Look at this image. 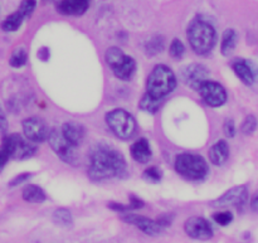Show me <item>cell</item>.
Returning a JSON list of instances; mask_svg holds the SVG:
<instances>
[{
	"label": "cell",
	"mask_w": 258,
	"mask_h": 243,
	"mask_svg": "<svg viewBox=\"0 0 258 243\" xmlns=\"http://www.w3.org/2000/svg\"><path fill=\"white\" fill-rule=\"evenodd\" d=\"M23 133H24L25 138L32 143H43L47 140L49 130L47 128V124L42 120L40 117H28L22 123Z\"/></svg>",
	"instance_id": "cell-12"
},
{
	"label": "cell",
	"mask_w": 258,
	"mask_h": 243,
	"mask_svg": "<svg viewBox=\"0 0 258 243\" xmlns=\"http://www.w3.org/2000/svg\"><path fill=\"white\" fill-rule=\"evenodd\" d=\"M30 178V174L29 173H24V174H19V175L15 176L14 179H12L9 183V187H17V186H20L22 183H24L27 179Z\"/></svg>",
	"instance_id": "cell-33"
},
{
	"label": "cell",
	"mask_w": 258,
	"mask_h": 243,
	"mask_svg": "<svg viewBox=\"0 0 258 243\" xmlns=\"http://www.w3.org/2000/svg\"><path fill=\"white\" fill-rule=\"evenodd\" d=\"M143 178L148 183H159L163 179V171L156 166H150V168L145 169V171L143 173Z\"/></svg>",
	"instance_id": "cell-27"
},
{
	"label": "cell",
	"mask_w": 258,
	"mask_h": 243,
	"mask_svg": "<svg viewBox=\"0 0 258 243\" xmlns=\"http://www.w3.org/2000/svg\"><path fill=\"white\" fill-rule=\"evenodd\" d=\"M173 218H174L173 216H169V214H164V216H161L160 218L156 219V222H158V223L160 224L163 228H165V227L170 226L171 222H173Z\"/></svg>",
	"instance_id": "cell-35"
},
{
	"label": "cell",
	"mask_w": 258,
	"mask_h": 243,
	"mask_svg": "<svg viewBox=\"0 0 258 243\" xmlns=\"http://www.w3.org/2000/svg\"><path fill=\"white\" fill-rule=\"evenodd\" d=\"M237 40H238V35L234 29H227L222 35L221 42V52L223 55L232 54L234 49H236Z\"/></svg>",
	"instance_id": "cell-21"
},
{
	"label": "cell",
	"mask_w": 258,
	"mask_h": 243,
	"mask_svg": "<svg viewBox=\"0 0 258 243\" xmlns=\"http://www.w3.org/2000/svg\"><path fill=\"white\" fill-rule=\"evenodd\" d=\"M174 166H175V170L179 175L190 181L203 180L209 173V168L206 159L203 156L198 155V154H179L176 156Z\"/></svg>",
	"instance_id": "cell-4"
},
{
	"label": "cell",
	"mask_w": 258,
	"mask_h": 243,
	"mask_svg": "<svg viewBox=\"0 0 258 243\" xmlns=\"http://www.w3.org/2000/svg\"><path fill=\"white\" fill-rule=\"evenodd\" d=\"M180 76L185 85L190 86L194 90H198L199 85L208 78L209 71L206 66L201 63H191L181 70Z\"/></svg>",
	"instance_id": "cell-14"
},
{
	"label": "cell",
	"mask_w": 258,
	"mask_h": 243,
	"mask_svg": "<svg viewBox=\"0 0 258 243\" xmlns=\"http://www.w3.org/2000/svg\"><path fill=\"white\" fill-rule=\"evenodd\" d=\"M209 160L213 165L221 166L228 160L229 158V146L227 144L226 140H219L216 144L212 145V148L209 149Z\"/></svg>",
	"instance_id": "cell-18"
},
{
	"label": "cell",
	"mask_w": 258,
	"mask_h": 243,
	"mask_svg": "<svg viewBox=\"0 0 258 243\" xmlns=\"http://www.w3.org/2000/svg\"><path fill=\"white\" fill-rule=\"evenodd\" d=\"M121 219H122L125 223L133 224L136 228L140 229L141 232H144L148 236H159L164 232V228L154 219L148 218L145 216H139V214L134 213H122L121 216Z\"/></svg>",
	"instance_id": "cell-13"
},
{
	"label": "cell",
	"mask_w": 258,
	"mask_h": 243,
	"mask_svg": "<svg viewBox=\"0 0 258 243\" xmlns=\"http://www.w3.org/2000/svg\"><path fill=\"white\" fill-rule=\"evenodd\" d=\"M257 117L254 115H247L241 125V131L244 135H252L257 129Z\"/></svg>",
	"instance_id": "cell-29"
},
{
	"label": "cell",
	"mask_w": 258,
	"mask_h": 243,
	"mask_svg": "<svg viewBox=\"0 0 258 243\" xmlns=\"http://www.w3.org/2000/svg\"><path fill=\"white\" fill-rule=\"evenodd\" d=\"M10 159L9 154L4 150V149H0V170L5 166V164L8 163V160Z\"/></svg>",
	"instance_id": "cell-37"
},
{
	"label": "cell",
	"mask_w": 258,
	"mask_h": 243,
	"mask_svg": "<svg viewBox=\"0 0 258 243\" xmlns=\"http://www.w3.org/2000/svg\"><path fill=\"white\" fill-rule=\"evenodd\" d=\"M60 133L63 134L66 140H67L71 145L75 146V148L80 145V144L82 143L83 138H85V129H83L82 125L76 123L63 124Z\"/></svg>",
	"instance_id": "cell-19"
},
{
	"label": "cell",
	"mask_w": 258,
	"mask_h": 243,
	"mask_svg": "<svg viewBox=\"0 0 258 243\" xmlns=\"http://www.w3.org/2000/svg\"><path fill=\"white\" fill-rule=\"evenodd\" d=\"M48 143H49L50 148L53 149L55 154L62 159L64 163L75 164L76 154H75V146L71 145L63 134L58 131L57 129H52L48 134Z\"/></svg>",
	"instance_id": "cell-10"
},
{
	"label": "cell",
	"mask_w": 258,
	"mask_h": 243,
	"mask_svg": "<svg viewBox=\"0 0 258 243\" xmlns=\"http://www.w3.org/2000/svg\"><path fill=\"white\" fill-rule=\"evenodd\" d=\"M35 7H37V0H23L20 3L18 12L27 19V18H29L33 14V12L35 10Z\"/></svg>",
	"instance_id": "cell-31"
},
{
	"label": "cell",
	"mask_w": 258,
	"mask_h": 243,
	"mask_svg": "<svg viewBox=\"0 0 258 243\" xmlns=\"http://www.w3.org/2000/svg\"><path fill=\"white\" fill-rule=\"evenodd\" d=\"M106 124L117 138L130 139L136 131V121L134 116L122 108H115L106 113Z\"/></svg>",
	"instance_id": "cell-6"
},
{
	"label": "cell",
	"mask_w": 258,
	"mask_h": 243,
	"mask_svg": "<svg viewBox=\"0 0 258 243\" xmlns=\"http://www.w3.org/2000/svg\"><path fill=\"white\" fill-rule=\"evenodd\" d=\"M248 201V189L246 186H237L227 191L223 196L217 198L211 203L216 208H226V207H236L242 209Z\"/></svg>",
	"instance_id": "cell-9"
},
{
	"label": "cell",
	"mask_w": 258,
	"mask_h": 243,
	"mask_svg": "<svg viewBox=\"0 0 258 243\" xmlns=\"http://www.w3.org/2000/svg\"><path fill=\"white\" fill-rule=\"evenodd\" d=\"M223 131H224V135L227 138H233L236 135V124L232 118H227L223 124Z\"/></svg>",
	"instance_id": "cell-32"
},
{
	"label": "cell",
	"mask_w": 258,
	"mask_h": 243,
	"mask_svg": "<svg viewBox=\"0 0 258 243\" xmlns=\"http://www.w3.org/2000/svg\"><path fill=\"white\" fill-rule=\"evenodd\" d=\"M184 231L186 236L196 241H209L213 238L214 232L211 223L203 217H190L184 223Z\"/></svg>",
	"instance_id": "cell-11"
},
{
	"label": "cell",
	"mask_w": 258,
	"mask_h": 243,
	"mask_svg": "<svg viewBox=\"0 0 258 243\" xmlns=\"http://www.w3.org/2000/svg\"><path fill=\"white\" fill-rule=\"evenodd\" d=\"M233 213L229 211H223V212H217L213 214V219L217 224L222 227H227L228 224H231L233 222Z\"/></svg>",
	"instance_id": "cell-30"
},
{
	"label": "cell",
	"mask_w": 258,
	"mask_h": 243,
	"mask_svg": "<svg viewBox=\"0 0 258 243\" xmlns=\"http://www.w3.org/2000/svg\"><path fill=\"white\" fill-rule=\"evenodd\" d=\"M249 207H251V211L253 212V213L258 214V191L253 194V197H252Z\"/></svg>",
	"instance_id": "cell-38"
},
{
	"label": "cell",
	"mask_w": 258,
	"mask_h": 243,
	"mask_svg": "<svg viewBox=\"0 0 258 243\" xmlns=\"http://www.w3.org/2000/svg\"><path fill=\"white\" fill-rule=\"evenodd\" d=\"M204 102L211 107H221L227 102V91L223 86L216 81L206 80L199 85L197 90Z\"/></svg>",
	"instance_id": "cell-8"
},
{
	"label": "cell",
	"mask_w": 258,
	"mask_h": 243,
	"mask_svg": "<svg viewBox=\"0 0 258 243\" xmlns=\"http://www.w3.org/2000/svg\"><path fill=\"white\" fill-rule=\"evenodd\" d=\"M27 52H25L23 48H17V49L12 53V55H10L9 65L12 66L13 68H20L27 63Z\"/></svg>",
	"instance_id": "cell-26"
},
{
	"label": "cell",
	"mask_w": 258,
	"mask_h": 243,
	"mask_svg": "<svg viewBox=\"0 0 258 243\" xmlns=\"http://www.w3.org/2000/svg\"><path fill=\"white\" fill-rule=\"evenodd\" d=\"M185 53V47H184L183 42L179 39H173L170 43V47H169V54L174 59H181Z\"/></svg>",
	"instance_id": "cell-28"
},
{
	"label": "cell",
	"mask_w": 258,
	"mask_h": 243,
	"mask_svg": "<svg viewBox=\"0 0 258 243\" xmlns=\"http://www.w3.org/2000/svg\"><path fill=\"white\" fill-rule=\"evenodd\" d=\"M232 70L246 86H252L256 81V72L248 60L237 59L232 63Z\"/></svg>",
	"instance_id": "cell-16"
},
{
	"label": "cell",
	"mask_w": 258,
	"mask_h": 243,
	"mask_svg": "<svg viewBox=\"0 0 258 243\" xmlns=\"http://www.w3.org/2000/svg\"><path fill=\"white\" fill-rule=\"evenodd\" d=\"M161 101H163V100H156V98L151 97L150 95L145 93V95L143 96V98H141V101H140V108H141V110L146 111V112L155 113L156 111L160 108Z\"/></svg>",
	"instance_id": "cell-25"
},
{
	"label": "cell",
	"mask_w": 258,
	"mask_h": 243,
	"mask_svg": "<svg viewBox=\"0 0 258 243\" xmlns=\"http://www.w3.org/2000/svg\"><path fill=\"white\" fill-rule=\"evenodd\" d=\"M176 87V77L173 71L165 65L153 68L146 81V93L156 100H163Z\"/></svg>",
	"instance_id": "cell-3"
},
{
	"label": "cell",
	"mask_w": 258,
	"mask_h": 243,
	"mask_svg": "<svg viewBox=\"0 0 258 243\" xmlns=\"http://www.w3.org/2000/svg\"><path fill=\"white\" fill-rule=\"evenodd\" d=\"M105 60L117 78L122 81L133 78L136 71V62L122 49L118 47H110L105 53Z\"/></svg>",
	"instance_id": "cell-5"
},
{
	"label": "cell",
	"mask_w": 258,
	"mask_h": 243,
	"mask_svg": "<svg viewBox=\"0 0 258 243\" xmlns=\"http://www.w3.org/2000/svg\"><path fill=\"white\" fill-rule=\"evenodd\" d=\"M25 18L20 14L19 12H14L10 15H8L4 20L2 22V29L4 32H17L20 27H22L23 22Z\"/></svg>",
	"instance_id": "cell-22"
},
{
	"label": "cell",
	"mask_w": 258,
	"mask_h": 243,
	"mask_svg": "<svg viewBox=\"0 0 258 243\" xmlns=\"http://www.w3.org/2000/svg\"><path fill=\"white\" fill-rule=\"evenodd\" d=\"M130 154L131 158H133L136 163L140 164L149 163V160H150L151 156H153L150 144H149V141L146 140L145 138L139 139V140H136L135 143L131 145Z\"/></svg>",
	"instance_id": "cell-17"
},
{
	"label": "cell",
	"mask_w": 258,
	"mask_h": 243,
	"mask_svg": "<svg viewBox=\"0 0 258 243\" xmlns=\"http://www.w3.org/2000/svg\"><path fill=\"white\" fill-rule=\"evenodd\" d=\"M22 197L25 202H28V203L35 204L43 203V202L47 199L44 191H43L40 187L35 186V184H28V186H25L22 192Z\"/></svg>",
	"instance_id": "cell-20"
},
{
	"label": "cell",
	"mask_w": 258,
	"mask_h": 243,
	"mask_svg": "<svg viewBox=\"0 0 258 243\" xmlns=\"http://www.w3.org/2000/svg\"><path fill=\"white\" fill-rule=\"evenodd\" d=\"M52 219H53V222H54V223L59 227L68 228V227L73 226L72 213H71V212L66 208L55 209V211L53 212Z\"/></svg>",
	"instance_id": "cell-23"
},
{
	"label": "cell",
	"mask_w": 258,
	"mask_h": 243,
	"mask_svg": "<svg viewBox=\"0 0 258 243\" xmlns=\"http://www.w3.org/2000/svg\"><path fill=\"white\" fill-rule=\"evenodd\" d=\"M189 44L198 55H207L213 50L217 43L216 28L204 18L197 17L189 23L186 29Z\"/></svg>",
	"instance_id": "cell-2"
},
{
	"label": "cell",
	"mask_w": 258,
	"mask_h": 243,
	"mask_svg": "<svg viewBox=\"0 0 258 243\" xmlns=\"http://www.w3.org/2000/svg\"><path fill=\"white\" fill-rule=\"evenodd\" d=\"M91 0H60L57 5V10L63 15L80 17L90 8Z\"/></svg>",
	"instance_id": "cell-15"
},
{
	"label": "cell",
	"mask_w": 258,
	"mask_h": 243,
	"mask_svg": "<svg viewBox=\"0 0 258 243\" xmlns=\"http://www.w3.org/2000/svg\"><path fill=\"white\" fill-rule=\"evenodd\" d=\"M8 130V118L5 116L4 111L0 108V133L5 134Z\"/></svg>",
	"instance_id": "cell-36"
},
{
	"label": "cell",
	"mask_w": 258,
	"mask_h": 243,
	"mask_svg": "<svg viewBox=\"0 0 258 243\" xmlns=\"http://www.w3.org/2000/svg\"><path fill=\"white\" fill-rule=\"evenodd\" d=\"M128 209L130 211H134V209H140L144 207V202L141 199L136 198L135 196H131L130 197V202H128Z\"/></svg>",
	"instance_id": "cell-34"
},
{
	"label": "cell",
	"mask_w": 258,
	"mask_h": 243,
	"mask_svg": "<svg viewBox=\"0 0 258 243\" xmlns=\"http://www.w3.org/2000/svg\"><path fill=\"white\" fill-rule=\"evenodd\" d=\"M165 47V40L161 35H154L145 43V52L148 55H156L161 53Z\"/></svg>",
	"instance_id": "cell-24"
},
{
	"label": "cell",
	"mask_w": 258,
	"mask_h": 243,
	"mask_svg": "<svg viewBox=\"0 0 258 243\" xmlns=\"http://www.w3.org/2000/svg\"><path fill=\"white\" fill-rule=\"evenodd\" d=\"M126 170V161L120 151L107 145H97L91 154L88 174L92 180L101 181L122 175Z\"/></svg>",
	"instance_id": "cell-1"
},
{
	"label": "cell",
	"mask_w": 258,
	"mask_h": 243,
	"mask_svg": "<svg viewBox=\"0 0 258 243\" xmlns=\"http://www.w3.org/2000/svg\"><path fill=\"white\" fill-rule=\"evenodd\" d=\"M2 149H4L9 156L15 160H25L34 155L37 151V146L28 143L19 134H10L5 135L3 139Z\"/></svg>",
	"instance_id": "cell-7"
},
{
	"label": "cell",
	"mask_w": 258,
	"mask_h": 243,
	"mask_svg": "<svg viewBox=\"0 0 258 243\" xmlns=\"http://www.w3.org/2000/svg\"><path fill=\"white\" fill-rule=\"evenodd\" d=\"M38 58L42 60H47L49 58V49L47 47H43L38 50Z\"/></svg>",
	"instance_id": "cell-39"
}]
</instances>
